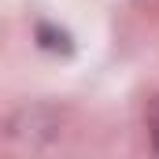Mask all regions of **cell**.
Here are the masks:
<instances>
[{
  "label": "cell",
  "mask_w": 159,
  "mask_h": 159,
  "mask_svg": "<svg viewBox=\"0 0 159 159\" xmlns=\"http://www.w3.org/2000/svg\"><path fill=\"white\" fill-rule=\"evenodd\" d=\"M41 44H44V48H67V37H63V34H52V30H48V26H41Z\"/></svg>",
  "instance_id": "obj_1"
},
{
  "label": "cell",
  "mask_w": 159,
  "mask_h": 159,
  "mask_svg": "<svg viewBox=\"0 0 159 159\" xmlns=\"http://www.w3.org/2000/svg\"><path fill=\"white\" fill-rule=\"evenodd\" d=\"M148 129H152V144H156V152H159V104L152 107V119H148Z\"/></svg>",
  "instance_id": "obj_2"
}]
</instances>
